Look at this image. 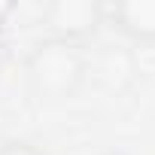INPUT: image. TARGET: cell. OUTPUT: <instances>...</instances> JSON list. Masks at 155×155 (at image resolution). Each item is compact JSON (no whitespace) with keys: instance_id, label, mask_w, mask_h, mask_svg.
<instances>
[{"instance_id":"cell-1","label":"cell","mask_w":155,"mask_h":155,"mask_svg":"<svg viewBox=\"0 0 155 155\" xmlns=\"http://www.w3.org/2000/svg\"><path fill=\"white\" fill-rule=\"evenodd\" d=\"M25 85L40 104H67L79 94L91 76L85 46L40 37L25 55Z\"/></svg>"},{"instance_id":"cell-2","label":"cell","mask_w":155,"mask_h":155,"mask_svg":"<svg viewBox=\"0 0 155 155\" xmlns=\"http://www.w3.org/2000/svg\"><path fill=\"white\" fill-rule=\"evenodd\" d=\"M107 25V3L101 0H52L40 9L43 37L85 46Z\"/></svg>"},{"instance_id":"cell-3","label":"cell","mask_w":155,"mask_h":155,"mask_svg":"<svg viewBox=\"0 0 155 155\" xmlns=\"http://www.w3.org/2000/svg\"><path fill=\"white\" fill-rule=\"evenodd\" d=\"M107 25L137 46H155V0H119L107 6Z\"/></svg>"},{"instance_id":"cell-4","label":"cell","mask_w":155,"mask_h":155,"mask_svg":"<svg viewBox=\"0 0 155 155\" xmlns=\"http://www.w3.org/2000/svg\"><path fill=\"white\" fill-rule=\"evenodd\" d=\"M0 155H46V152L40 146H34L31 140L15 137V140H3L0 143Z\"/></svg>"},{"instance_id":"cell-5","label":"cell","mask_w":155,"mask_h":155,"mask_svg":"<svg viewBox=\"0 0 155 155\" xmlns=\"http://www.w3.org/2000/svg\"><path fill=\"white\" fill-rule=\"evenodd\" d=\"M0 25H3V21H0Z\"/></svg>"},{"instance_id":"cell-6","label":"cell","mask_w":155,"mask_h":155,"mask_svg":"<svg viewBox=\"0 0 155 155\" xmlns=\"http://www.w3.org/2000/svg\"><path fill=\"white\" fill-rule=\"evenodd\" d=\"M113 155H116V152H113Z\"/></svg>"}]
</instances>
